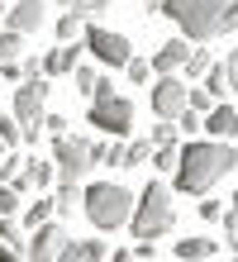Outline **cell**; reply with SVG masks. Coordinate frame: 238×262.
<instances>
[{
	"instance_id": "cell-31",
	"label": "cell",
	"mask_w": 238,
	"mask_h": 262,
	"mask_svg": "<svg viewBox=\"0 0 238 262\" xmlns=\"http://www.w3.org/2000/svg\"><path fill=\"white\" fill-rule=\"evenodd\" d=\"M224 205H229V200H214V195L200 200V220L205 224H219V220H224Z\"/></svg>"
},
{
	"instance_id": "cell-47",
	"label": "cell",
	"mask_w": 238,
	"mask_h": 262,
	"mask_svg": "<svg viewBox=\"0 0 238 262\" xmlns=\"http://www.w3.org/2000/svg\"><path fill=\"white\" fill-rule=\"evenodd\" d=\"M62 5H67V0H62Z\"/></svg>"
},
{
	"instance_id": "cell-17",
	"label": "cell",
	"mask_w": 238,
	"mask_h": 262,
	"mask_svg": "<svg viewBox=\"0 0 238 262\" xmlns=\"http://www.w3.org/2000/svg\"><path fill=\"white\" fill-rule=\"evenodd\" d=\"M24 172H29V181H34V191H48L57 181V167L53 162H34V158H24Z\"/></svg>"
},
{
	"instance_id": "cell-19",
	"label": "cell",
	"mask_w": 238,
	"mask_h": 262,
	"mask_svg": "<svg viewBox=\"0 0 238 262\" xmlns=\"http://www.w3.org/2000/svg\"><path fill=\"white\" fill-rule=\"evenodd\" d=\"M76 200H81V181H62L57 195H53V210H57V214H72Z\"/></svg>"
},
{
	"instance_id": "cell-32",
	"label": "cell",
	"mask_w": 238,
	"mask_h": 262,
	"mask_svg": "<svg viewBox=\"0 0 238 262\" xmlns=\"http://www.w3.org/2000/svg\"><path fill=\"white\" fill-rule=\"evenodd\" d=\"M0 143H5V148L19 143V119H14V115H0Z\"/></svg>"
},
{
	"instance_id": "cell-3",
	"label": "cell",
	"mask_w": 238,
	"mask_h": 262,
	"mask_svg": "<svg viewBox=\"0 0 238 262\" xmlns=\"http://www.w3.org/2000/svg\"><path fill=\"white\" fill-rule=\"evenodd\" d=\"M129 229L138 243H153L177 229V205H171V191L162 181H148V191L134 200V214H129Z\"/></svg>"
},
{
	"instance_id": "cell-4",
	"label": "cell",
	"mask_w": 238,
	"mask_h": 262,
	"mask_svg": "<svg viewBox=\"0 0 238 262\" xmlns=\"http://www.w3.org/2000/svg\"><path fill=\"white\" fill-rule=\"evenodd\" d=\"M81 200H86V220L95 229H105V234L119 229V224H129V214H134L129 186H115V181H95V186H86Z\"/></svg>"
},
{
	"instance_id": "cell-43",
	"label": "cell",
	"mask_w": 238,
	"mask_h": 262,
	"mask_svg": "<svg viewBox=\"0 0 238 262\" xmlns=\"http://www.w3.org/2000/svg\"><path fill=\"white\" fill-rule=\"evenodd\" d=\"M143 10H148V14H162V0H143Z\"/></svg>"
},
{
	"instance_id": "cell-46",
	"label": "cell",
	"mask_w": 238,
	"mask_h": 262,
	"mask_svg": "<svg viewBox=\"0 0 238 262\" xmlns=\"http://www.w3.org/2000/svg\"><path fill=\"white\" fill-rule=\"evenodd\" d=\"M0 5H5V0H0Z\"/></svg>"
},
{
	"instance_id": "cell-15",
	"label": "cell",
	"mask_w": 238,
	"mask_h": 262,
	"mask_svg": "<svg viewBox=\"0 0 238 262\" xmlns=\"http://www.w3.org/2000/svg\"><path fill=\"white\" fill-rule=\"evenodd\" d=\"M214 253H219L214 238H177V262H205Z\"/></svg>"
},
{
	"instance_id": "cell-44",
	"label": "cell",
	"mask_w": 238,
	"mask_h": 262,
	"mask_svg": "<svg viewBox=\"0 0 238 262\" xmlns=\"http://www.w3.org/2000/svg\"><path fill=\"white\" fill-rule=\"evenodd\" d=\"M100 10H110V0H91V14H100Z\"/></svg>"
},
{
	"instance_id": "cell-20",
	"label": "cell",
	"mask_w": 238,
	"mask_h": 262,
	"mask_svg": "<svg viewBox=\"0 0 238 262\" xmlns=\"http://www.w3.org/2000/svg\"><path fill=\"white\" fill-rule=\"evenodd\" d=\"M177 158H181V148H177V143H157L148 162L157 167V172H177Z\"/></svg>"
},
{
	"instance_id": "cell-24",
	"label": "cell",
	"mask_w": 238,
	"mask_h": 262,
	"mask_svg": "<svg viewBox=\"0 0 238 262\" xmlns=\"http://www.w3.org/2000/svg\"><path fill=\"white\" fill-rule=\"evenodd\" d=\"M205 91H210L214 100H224V96H229V76H224V62H214L210 72H205Z\"/></svg>"
},
{
	"instance_id": "cell-29",
	"label": "cell",
	"mask_w": 238,
	"mask_h": 262,
	"mask_svg": "<svg viewBox=\"0 0 238 262\" xmlns=\"http://www.w3.org/2000/svg\"><path fill=\"white\" fill-rule=\"evenodd\" d=\"M124 72H129V81H134V86H148L153 62H148V57H129V67H124Z\"/></svg>"
},
{
	"instance_id": "cell-41",
	"label": "cell",
	"mask_w": 238,
	"mask_h": 262,
	"mask_svg": "<svg viewBox=\"0 0 238 262\" xmlns=\"http://www.w3.org/2000/svg\"><path fill=\"white\" fill-rule=\"evenodd\" d=\"M67 10H72V14H81V19H86V14H91V0H67Z\"/></svg>"
},
{
	"instance_id": "cell-22",
	"label": "cell",
	"mask_w": 238,
	"mask_h": 262,
	"mask_svg": "<svg viewBox=\"0 0 238 262\" xmlns=\"http://www.w3.org/2000/svg\"><path fill=\"white\" fill-rule=\"evenodd\" d=\"M224 243L238 253V191L229 195V205H224Z\"/></svg>"
},
{
	"instance_id": "cell-23",
	"label": "cell",
	"mask_w": 238,
	"mask_h": 262,
	"mask_svg": "<svg viewBox=\"0 0 238 262\" xmlns=\"http://www.w3.org/2000/svg\"><path fill=\"white\" fill-rule=\"evenodd\" d=\"M95 81H100V72H95V67H86V62H76V67H72V91L91 96V91H95Z\"/></svg>"
},
{
	"instance_id": "cell-45",
	"label": "cell",
	"mask_w": 238,
	"mask_h": 262,
	"mask_svg": "<svg viewBox=\"0 0 238 262\" xmlns=\"http://www.w3.org/2000/svg\"><path fill=\"white\" fill-rule=\"evenodd\" d=\"M229 262H238V253H233V257H229Z\"/></svg>"
},
{
	"instance_id": "cell-35",
	"label": "cell",
	"mask_w": 238,
	"mask_h": 262,
	"mask_svg": "<svg viewBox=\"0 0 238 262\" xmlns=\"http://www.w3.org/2000/svg\"><path fill=\"white\" fill-rule=\"evenodd\" d=\"M19 205H24V200H19V191H14L10 181H5V186H0V214H14Z\"/></svg>"
},
{
	"instance_id": "cell-8",
	"label": "cell",
	"mask_w": 238,
	"mask_h": 262,
	"mask_svg": "<svg viewBox=\"0 0 238 262\" xmlns=\"http://www.w3.org/2000/svg\"><path fill=\"white\" fill-rule=\"evenodd\" d=\"M91 124L100 129V134H110V138H124L134 129V100L129 96H105V100H91Z\"/></svg>"
},
{
	"instance_id": "cell-42",
	"label": "cell",
	"mask_w": 238,
	"mask_h": 262,
	"mask_svg": "<svg viewBox=\"0 0 238 262\" xmlns=\"http://www.w3.org/2000/svg\"><path fill=\"white\" fill-rule=\"evenodd\" d=\"M110 262H138V253H129V248H119V253L110 257Z\"/></svg>"
},
{
	"instance_id": "cell-39",
	"label": "cell",
	"mask_w": 238,
	"mask_h": 262,
	"mask_svg": "<svg viewBox=\"0 0 238 262\" xmlns=\"http://www.w3.org/2000/svg\"><path fill=\"white\" fill-rule=\"evenodd\" d=\"M0 76H5V81H19L24 67H19V62H0Z\"/></svg>"
},
{
	"instance_id": "cell-28",
	"label": "cell",
	"mask_w": 238,
	"mask_h": 262,
	"mask_svg": "<svg viewBox=\"0 0 238 262\" xmlns=\"http://www.w3.org/2000/svg\"><path fill=\"white\" fill-rule=\"evenodd\" d=\"M148 138H153V148L157 143H177V119H157V124L148 129Z\"/></svg>"
},
{
	"instance_id": "cell-38",
	"label": "cell",
	"mask_w": 238,
	"mask_h": 262,
	"mask_svg": "<svg viewBox=\"0 0 238 262\" xmlns=\"http://www.w3.org/2000/svg\"><path fill=\"white\" fill-rule=\"evenodd\" d=\"M105 162L110 167H124V143H119V138H110V143H105Z\"/></svg>"
},
{
	"instance_id": "cell-6",
	"label": "cell",
	"mask_w": 238,
	"mask_h": 262,
	"mask_svg": "<svg viewBox=\"0 0 238 262\" xmlns=\"http://www.w3.org/2000/svg\"><path fill=\"white\" fill-rule=\"evenodd\" d=\"M81 43H86V53L95 57L100 67H129V57H134V43L124 38V34H115V29H100V24H91V29H81Z\"/></svg>"
},
{
	"instance_id": "cell-36",
	"label": "cell",
	"mask_w": 238,
	"mask_h": 262,
	"mask_svg": "<svg viewBox=\"0 0 238 262\" xmlns=\"http://www.w3.org/2000/svg\"><path fill=\"white\" fill-rule=\"evenodd\" d=\"M224 76H229V96H233V105H238V48L224 57Z\"/></svg>"
},
{
	"instance_id": "cell-1",
	"label": "cell",
	"mask_w": 238,
	"mask_h": 262,
	"mask_svg": "<svg viewBox=\"0 0 238 262\" xmlns=\"http://www.w3.org/2000/svg\"><path fill=\"white\" fill-rule=\"evenodd\" d=\"M233 167H238V152L224 138H210V143H186L171 177H177V191H186V195H210Z\"/></svg>"
},
{
	"instance_id": "cell-40",
	"label": "cell",
	"mask_w": 238,
	"mask_h": 262,
	"mask_svg": "<svg viewBox=\"0 0 238 262\" xmlns=\"http://www.w3.org/2000/svg\"><path fill=\"white\" fill-rule=\"evenodd\" d=\"M0 262H29L19 248H10V243H0Z\"/></svg>"
},
{
	"instance_id": "cell-26",
	"label": "cell",
	"mask_w": 238,
	"mask_h": 262,
	"mask_svg": "<svg viewBox=\"0 0 238 262\" xmlns=\"http://www.w3.org/2000/svg\"><path fill=\"white\" fill-rule=\"evenodd\" d=\"M0 243H10V248H29V238H19L14 214H0Z\"/></svg>"
},
{
	"instance_id": "cell-37",
	"label": "cell",
	"mask_w": 238,
	"mask_h": 262,
	"mask_svg": "<svg viewBox=\"0 0 238 262\" xmlns=\"http://www.w3.org/2000/svg\"><path fill=\"white\" fill-rule=\"evenodd\" d=\"M67 124H72V119H67V115H43V129H48V134H53V138H62V134H72Z\"/></svg>"
},
{
	"instance_id": "cell-2",
	"label": "cell",
	"mask_w": 238,
	"mask_h": 262,
	"mask_svg": "<svg viewBox=\"0 0 238 262\" xmlns=\"http://www.w3.org/2000/svg\"><path fill=\"white\" fill-rule=\"evenodd\" d=\"M162 14L190 43H210L224 34V0H162Z\"/></svg>"
},
{
	"instance_id": "cell-7",
	"label": "cell",
	"mask_w": 238,
	"mask_h": 262,
	"mask_svg": "<svg viewBox=\"0 0 238 262\" xmlns=\"http://www.w3.org/2000/svg\"><path fill=\"white\" fill-rule=\"evenodd\" d=\"M53 167H57V181H81L91 172V143L86 138H76V134H62L53 138Z\"/></svg>"
},
{
	"instance_id": "cell-10",
	"label": "cell",
	"mask_w": 238,
	"mask_h": 262,
	"mask_svg": "<svg viewBox=\"0 0 238 262\" xmlns=\"http://www.w3.org/2000/svg\"><path fill=\"white\" fill-rule=\"evenodd\" d=\"M148 100H153V115H157V119H177V115L186 110V81H181L177 72H162Z\"/></svg>"
},
{
	"instance_id": "cell-34",
	"label": "cell",
	"mask_w": 238,
	"mask_h": 262,
	"mask_svg": "<svg viewBox=\"0 0 238 262\" xmlns=\"http://www.w3.org/2000/svg\"><path fill=\"white\" fill-rule=\"evenodd\" d=\"M19 172H24V158L19 152H5V158H0V181H14Z\"/></svg>"
},
{
	"instance_id": "cell-13",
	"label": "cell",
	"mask_w": 238,
	"mask_h": 262,
	"mask_svg": "<svg viewBox=\"0 0 238 262\" xmlns=\"http://www.w3.org/2000/svg\"><path fill=\"white\" fill-rule=\"evenodd\" d=\"M81 53H86V43H76V38L72 43H57V48L43 57V76H72V67L81 62Z\"/></svg>"
},
{
	"instance_id": "cell-14",
	"label": "cell",
	"mask_w": 238,
	"mask_h": 262,
	"mask_svg": "<svg viewBox=\"0 0 238 262\" xmlns=\"http://www.w3.org/2000/svg\"><path fill=\"white\" fill-rule=\"evenodd\" d=\"M186 53H190V48H186V38H167L162 48L153 53V72H157V76H162V72H181Z\"/></svg>"
},
{
	"instance_id": "cell-5",
	"label": "cell",
	"mask_w": 238,
	"mask_h": 262,
	"mask_svg": "<svg viewBox=\"0 0 238 262\" xmlns=\"http://www.w3.org/2000/svg\"><path fill=\"white\" fill-rule=\"evenodd\" d=\"M48 76H24V86L14 91V119H19V138L38 143L43 134V105H48Z\"/></svg>"
},
{
	"instance_id": "cell-16",
	"label": "cell",
	"mask_w": 238,
	"mask_h": 262,
	"mask_svg": "<svg viewBox=\"0 0 238 262\" xmlns=\"http://www.w3.org/2000/svg\"><path fill=\"white\" fill-rule=\"evenodd\" d=\"M181 67H186V81H200V76L214 67V57H210V48H200V43H196V48L186 53V62H181Z\"/></svg>"
},
{
	"instance_id": "cell-27",
	"label": "cell",
	"mask_w": 238,
	"mask_h": 262,
	"mask_svg": "<svg viewBox=\"0 0 238 262\" xmlns=\"http://www.w3.org/2000/svg\"><path fill=\"white\" fill-rule=\"evenodd\" d=\"M76 34H81V14H72V10H67V14L57 19V43H72Z\"/></svg>"
},
{
	"instance_id": "cell-21",
	"label": "cell",
	"mask_w": 238,
	"mask_h": 262,
	"mask_svg": "<svg viewBox=\"0 0 238 262\" xmlns=\"http://www.w3.org/2000/svg\"><path fill=\"white\" fill-rule=\"evenodd\" d=\"M153 158V138H134V143H124V167H143Z\"/></svg>"
},
{
	"instance_id": "cell-9",
	"label": "cell",
	"mask_w": 238,
	"mask_h": 262,
	"mask_svg": "<svg viewBox=\"0 0 238 262\" xmlns=\"http://www.w3.org/2000/svg\"><path fill=\"white\" fill-rule=\"evenodd\" d=\"M72 243V234H67V224H57V220H43V224H34V238H29V248H24V257L29 262H57V253Z\"/></svg>"
},
{
	"instance_id": "cell-12",
	"label": "cell",
	"mask_w": 238,
	"mask_h": 262,
	"mask_svg": "<svg viewBox=\"0 0 238 262\" xmlns=\"http://www.w3.org/2000/svg\"><path fill=\"white\" fill-rule=\"evenodd\" d=\"M205 129H210L214 138H238V105H229V100H214L210 110H205Z\"/></svg>"
},
{
	"instance_id": "cell-30",
	"label": "cell",
	"mask_w": 238,
	"mask_h": 262,
	"mask_svg": "<svg viewBox=\"0 0 238 262\" xmlns=\"http://www.w3.org/2000/svg\"><path fill=\"white\" fill-rule=\"evenodd\" d=\"M186 105H190V110H210V105H214V96H210V91H205V86H186Z\"/></svg>"
},
{
	"instance_id": "cell-11",
	"label": "cell",
	"mask_w": 238,
	"mask_h": 262,
	"mask_svg": "<svg viewBox=\"0 0 238 262\" xmlns=\"http://www.w3.org/2000/svg\"><path fill=\"white\" fill-rule=\"evenodd\" d=\"M48 19V5L43 0H14L5 10V29H19V34H38Z\"/></svg>"
},
{
	"instance_id": "cell-25",
	"label": "cell",
	"mask_w": 238,
	"mask_h": 262,
	"mask_svg": "<svg viewBox=\"0 0 238 262\" xmlns=\"http://www.w3.org/2000/svg\"><path fill=\"white\" fill-rule=\"evenodd\" d=\"M200 129H205V115H200V110H190V105H186V110L177 115V134H186V138H196Z\"/></svg>"
},
{
	"instance_id": "cell-33",
	"label": "cell",
	"mask_w": 238,
	"mask_h": 262,
	"mask_svg": "<svg viewBox=\"0 0 238 262\" xmlns=\"http://www.w3.org/2000/svg\"><path fill=\"white\" fill-rule=\"evenodd\" d=\"M48 214H53V195H43V200H29V214H24V220H29V224H43Z\"/></svg>"
},
{
	"instance_id": "cell-18",
	"label": "cell",
	"mask_w": 238,
	"mask_h": 262,
	"mask_svg": "<svg viewBox=\"0 0 238 262\" xmlns=\"http://www.w3.org/2000/svg\"><path fill=\"white\" fill-rule=\"evenodd\" d=\"M24 43H29V34H19V29H5V34H0V62H19Z\"/></svg>"
}]
</instances>
